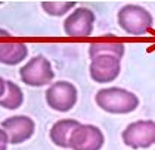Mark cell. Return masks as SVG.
<instances>
[{
    "label": "cell",
    "instance_id": "6da1fadb",
    "mask_svg": "<svg viewBox=\"0 0 155 150\" xmlns=\"http://www.w3.org/2000/svg\"><path fill=\"white\" fill-rule=\"evenodd\" d=\"M96 104L108 113L127 115L139 106V97L134 93L120 87L101 88L95 96Z\"/></svg>",
    "mask_w": 155,
    "mask_h": 150
},
{
    "label": "cell",
    "instance_id": "7a4b0ae2",
    "mask_svg": "<svg viewBox=\"0 0 155 150\" xmlns=\"http://www.w3.org/2000/svg\"><path fill=\"white\" fill-rule=\"evenodd\" d=\"M118 25L129 35H145L154 24L151 12L139 5H126L118 11Z\"/></svg>",
    "mask_w": 155,
    "mask_h": 150
},
{
    "label": "cell",
    "instance_id": "3957f363",
    "mask_svg": "<svg viewBox=\"0 0 155 150\" xmlns=\"http://www.w3.org/2000/svg\"><path fill=\"white\" fill-rule=\"evenodd\" d=\"M21 81L30 87H45L55 78L52 65L43 55L31 58L19 69Z\"/></svg>",
    "mask_w": 155,
    "mask_h": 150
},
{
    "label": "cell",
    "instance_id": "277c9868",
    "mask_svg": "<svg viewBox=\"0 0 155 150\" xmlns=\"http://www.w3.org/2000/svg\"><path fill=\"white\" fill-rule=\"evenodd\" d=\"M78 91L68 81H56L46 90V102L56 112H70L77 103Z\"/></svg>",
    "mask_w": 155,
    "mask_h": 150
},
{
    "label": "cell",
    "instance_id": "5b68a950",
    "mask_svg": "<svg viewBox=\"0 0 155 150\" xmlns=\"http://www.w3.org/2000/svg\"><path fill=\"white\" fill-rule=\"evenodd\" d=\"M105 137L101 128L90 124H78L72 129L68 149L72 150H101L104 147Z\"/></svg>",
    "mask_w": 155,
    "mask_h": 150
},
{
    "label": "cell",
    "instance_id": "8992f818",
    "mask_svg": "<svg viewBox=\"0 0 155 150\" xmlns=\"http://www.w3.org/2000/svg\"><path fill=\"white\" fill-rule=\"evenodd\" d=\"M123 141L131 149H148L155 144L154 121H136L129 124L121 134Z\"/></svg>",
    "mask_w": 155,
    "mask_h": 150
},
{
    "label": "cell",
    "instance_id": "52a82bcc",
    "mask_svg": "<svg viewBox=\"0 0 155 150\" xmlns=\"http://www.w3.org/2000/svg\"><path fill=\"white\" fill-rule=\"evenodd\" d=\"M95 13L89 8H75L71 15H68L64 21V31L68 37L74 38H83L89 37L93 33L95 25Z\"/></svg>",
    "mask_w": 155,
    "mask_h": 150
},
{
    "label": "cell",
    "instance_id": "ba28073f",
    "mask_svg": "<svg viewBox=\"0 0 155 150\" xmlns=\"http://www.w3.org/2000/svg\"><path fill=\"white\" fill-rule=\"evenodd\" d=\"M2 129L6 132L8 141L11 144H21L33 137L36 131V124L30 116L13 115L2 122Z\"/></svg>",
    "mask_w": 155,
    "mask_h": 150
},
{
    "label": "cell",
    "instance_id": "9c48e42d",
    "mask_svg": "<svg viewBox=\"0 0 155 150\" xmlns=\"http://www.w3.org/2000/svg\"><path fill=\"white\" fill-rule=\"evenodd\" d=\"M89 71L93 81L99 84H107L114 81L120 75L121 63H120V59L115 56H108V55L96 56L92 59Z\"/></svg>",
    "mask_w": 155,
    "mask_h": 150
},
{
    "label": "cell",
    "instance_id": "30bf717a",
    "mask_svg": "<svg viewBox=\"0 0 155 150\" xmlns=\"http://www.w3.org/2000/svg\"><path fill=\"white\" fill-rule=\"evenodd\" d=\"M28 56V47L22 41L0 43V63L5 65H19Z\"/></svg>",
    "mask_w": 155,
    "mask_h": 150
},
{
    "label": "cell",
    "instance_id": "8fae6325",
    "mask_svg": "<svg viewBox=\"0 0 155 150\" xmlns=\"http://www.w3.org/2000/svg\"><path fill=\"white\" fill-rule=\"evenodd\" d=\"M80 122L75 119H61L58 122H55L50 128V140L53 144H56L58 147L68 149V140L71 136L72 129L77 127Z\"/></svg>",
    "mask_w": 155,
    "mask_h": 150
},
{
    "label": "cell",
    "instance_id": "7c38bea8",
    "mask_svg": "<svg viewBox=\"0 0 155 150\" xmlns=\"http://www.w3.org/2000/svg\"><path fill=\"white\" fill-rule=\"evenodd\" d=\"M126 52V47L123 43H108V41H97V43H92L89 47V56L90 59L96 58V56H115L121 60L123 55Z\"/></svg>",
    "mask_w": 155,
    "mask_h": 150
},
{
    "label": "cell",
    "instance_id": "4fadbf2b",
    "mask_svg": "<svg viewBox=\"0 0 155 150\" xmlns=\"http://www.w3.org/2000/svg\"><path fill=\"white\" fill-rule=\"evenodd\" d=\"M6 94L0 99V106L9 110H16L24 103V93L13 81H6Z\"/></svg>",
    "mask_w": 155,
    "mask_h": 150
},
{
    "label": "cell",
    "instance_id": "5bb4252c",
    "mask_svg": "<svg viewBox=\"0 0 155 150\" xmlns=\"http://www.w3.org/2000/svg\"><path fill=\"white\" fill-rule=\"evenodd\" d=\"M75 2H41V8L50 16H64L75 6Z\"/></svg>",
    "mask_w": 155,
    "mask_h": 150
},
{
    "label": "cell",
    "instance_id": "9a60e30c",
    "mask_svg": "<svg viewBox=\"0 0 155 150\" xmlns=\"http://www.w3.org/2000/svg\"><path fill=\"white\" fill-rule=\"evenodd\" d=\"M8 144H9L8 136H6V132L0 128V150H8Z\"/></svg>",
    "mask_w": 155,
    "mask_h": 150
},
{
    "label": "cell",
    "instance_id": "2e32d148",
    "mask_svg": "<svg viewBox=\"0 0 155 150\" xmlns=\"http://www.w3.org/2000/svg\"><path fill=\"white\" fill-rule=\"evenodd\" d=\"M6 91V81L3 80L2 77H0V99L3 97V94Z\"/></svg>",
    "mask_w": 155,
    "mask_h": 150
},
{
    "label": "cell",
    "instance_id": "e0dca14e",
    "mask_svg": "<svg viewBox=\"0 0 155 150\" xmlns=\"http://www.w3.org/2000/svg\"><path fill=\"white\" fill-rule=\"evenodd\" d=\"M0 37H11V34L6 33V31H3V30H0Z\"/></svg>",
    "mask_w": 155,
    "mask_h": 150
}]
</instances>
